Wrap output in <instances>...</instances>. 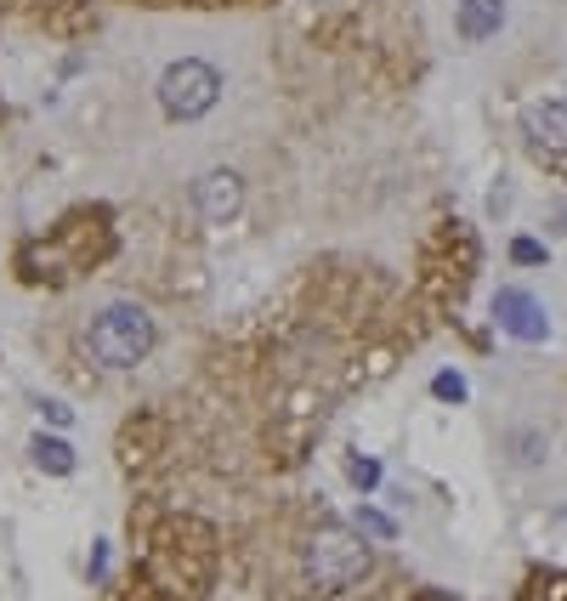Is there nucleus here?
<instances>
[{"label": "nucleus", "mask_w": 567, "mask_h": 601, "mask_svg": "<svg viewBox=\"0 0 567 601\" xmlns=\"http://www.w3.org/2000/svg\"><path fill=\"white\" fill-rule=\"evenodd\" d=\"M86 347L103 370H131V363H143L154 352V318L137 307V300H114V307H103L91 318Z\"/></svg>", "instance_id": "obj_1"}, {"label": "nucleus", "mask_w": 567, "mask_h": 601, "mask_svg": "<svg viewBox=\"0 0 567 601\" xmlns=\"http://www.w3.org/2000/svg\"><path fill=\"white\" fill-rule=\"evenodd\" d=\"M307 579L313 590H352L370 579V545H363V533L352 528H318L307 540Z\"/></svg>", "instance_id": "obj_2"}, {"label": "nucleus", "mask_w": 567, "mask_h": 601, "mask_svg": "<svg viewBox=\"0 0 567 601\" xmlns=\"http://www.w3.org/2000/svg\"><path fill=\"white\" fill-rule=\"evenodd\" d=\"M216 97H222V75L211 69V63H199V57L171 63V69H165V80H159V109L171 114V120L211 114Z\"/></svg>", "instance_id": "obj_3"}, {"label": "nucleus", "mask_w": 567, "mask_h": 601, "mask_svg": "<svg viewBox=\"0 0 567 601\" xmlns=\"http://www.w3.org/2000/svg\"><path fill=\"white\" fill-rule=\"evenodd\" d=\"M494 318H499V329H506L511 341H528V347H540L551 336V313L528 290H499L494 295Z\"/></svg>", "instance_id": "obj_4"}, {"label": "nucleus", "mask_w": 567, "mask_h": 601, "mask_svg": "<svg viewBox=\"0 0 567 601\" xmlns=\"http://www.w3.org/2000/svg\"><path fill=\"white\" fill-rule=\"evenodd\" d=\"M239 205H245V182L233 171H211V177L193 182V211L205 216L211 227H227L233 216H239Z\"/></svg>", "instance_id": "obj_5"}, {"label": "nucleus", "mask_w": 567, "mask_h": 601, "mask_svg": "<svg viewBox=\"0 0 567 601\" xmlns=\"http://www.w3.org/2000/svg\"><path fill=\"white\" fill-rule=\"evenodd\" d=\"M522 137H528L533 148L567 154V103H562V97H551V103H533V109L522 114Z\"/></svg>", "instance_id": "obj_6"}, {"label": "nucleus", "mask_w": 567, "mask_h": 601, "mask_svg": "<svg viewBox=\"0 0 567 601\" xmlns=\"http://www.w3.org/2000/svg\"><path fill=\"white\" fill-rule=\"evenodd\" d=\"M460 41H488L506 23V0H460Z\"/></svg>", "instance_id": "obj_7"}, {"label": "nucleus", "mask_w": 567, "mask_h": 601, "mask_svg": "<svg viewBox=\"0 0 567 601\" xmlns=\"http://www.w3.org/2000/svg\"><path fill=\"white\" fill-rule=\"evenodd\" d=\"M35 465L52 477H69L75 472V449L63 443V438H35Z\"/></svg>", "instance_id": "obj_8"}, {"label": "nucleus", "mask_w": 567, "mask_h": 601, "mask_svg": "<svg viewBox=\"0 0 567 601\" xmlns=\"http://www.w3.org/2000/svg\"><path fill=\"white\" fill-rule=\"evenodd\" d=\"M517 601H567V574H556V567H540Z\"/></svg>", "instance_id": "obj_9"}, {"label": "nucleus", "mask_w": 567, "mask_h": 601, "mask_svg": "<svg viewBox=\"0 0 567 601\" xmlns=\"http://www.w3.org/2000/svg\"><path fill=\"white\" fill-rule=\"evenodd\" d=\"M358 533H370V540H397V522L386 511H370V506H358Z\"/></svg>", "instance_id": "obj_10"}, {"label": "nucleus", "mask_w": 567, "mask_h": 601, "mask_svg": "<svg viewBox=\"0 0 567 601\" xmlns=\"http://www.w3.org/2000/svg\"><path fill=\"white\" fill-rule=\"evenodd\" d=\"M511 449H517V460H522V465H540V460H545V438H540V431H517Z\"/></svg>", "instance_id": "obj_11"}, {"label": "nucleus", "mask_w": 567, "mask_h": 601, "mask_svg": "<svg viewBox=\"0 0 567 601\" xmlns=\"http://www.w3.org/2000/svg\"><path fill=\"white\" fill-rule=\"evenodd\" d=\"M431 397H443V404H465V381L454 370H443L438 381H431Z\"/></svg>", "instance_id": "obj_12"}, {"label": "nucleus", "mask_w": 567, "mask_h": 601, "mask_svg": "<svg viewBox=\"0 0 567 601\" xmlns=\"http://www.w3.org/2000/svg\"><path fill=\"white\" fill-rule=\"evenodd\" d=\"M347 477H352L363 494H370V488L381 483V460H352V465H347Z\"/></svg>", "instance_id": "obj_13"}, {"label": "nucleus", "mask_w": 567, "mask_h": 601, "mask_svg": "<svg viewBox=\"0 0 567 601\" xmlns=\"http://www.w3.org/2000/svg\"><path fill=\"white\" fill-rule=\"evenodd\" d=\"M511 261H517V267H540V261H545V245H540V239H517V245H511Z\"/></svg>", "instance_id": "obj_14"}, {"label": "nucleus", "mask_w": 567, "mask_h": 601, "mask_svg": "<svg viewBox=\"0 0 567 601\" xmlns=\"http://www.w3.org/2000/svg\"><path fill=\"white\" fill-rule=\"evenodd\" d=\"M41 415H46L52 426H69V420H75V409H69V404H41Z\"/></svg>", "instance_id": "obj_15"}, {"label": "nucleus", "mask_w": 567, "mask_h": 601, "mask_svg": "<svg viewBox=\"0 0 567 601\" xmlns=\"http://www.w3.org/2000/svg\"><path fill=\"white\" fill-rule=\"evenodd\" d=\"M415 601H449V596H438V590H420Z\"/></svg>", "instance_id": "obj_16"}]
</instances>
